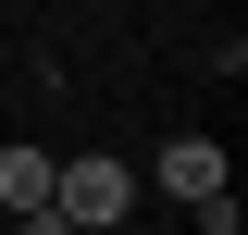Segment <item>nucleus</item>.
Instances as JSON below:
<instances>
[{
	"instance_id": "f257e3e1",
	"label": "nucleus",
	"mask_w": 248,
	"mask_h": 235,
	"mask_svg": "<svg viewBox=\"0 0 248 235\" xmlns=\"http://www.w3.org/2000/svg\"><path fill=\"white\" fill-rule=\"evenodd\" d=\"M137 210V161H50V223L62 235H112Z\"/></svg>"
},
{
	"instance_id": "f03ea898",
	"label": "nucleus",
	"mask_w": 248,
	"mask_h": 235,
	"mask_svg": "<svg viewBox=\"0 0 248 235\" xmlns=\"http://www.w3.org/2000/svg\"><path fill=\"white\" fill-rule=\"evenodd\" d=\"M161 198H186V210H211V198H236V186H223V136H161Z\"/></svg>"
},
{
	"instance_id": "7ed1b4c3",
	"label": "nucleus",
	"mask_w": 248,
	"mask_h": 235,
	"mask_svg": "<svg viewBox=\"0 0 248 235\" xmlns=\"http://www.w3.org/2000/svg\"><path fill=\"white\" fill-rule=\"evenodd\" d=\"M0 210H50V148H0Z\"/></svg>"
},
{
	"instance_id": "20e7f679",
	"label": "nucleus",
	"mask_w": 248,
	"mask_h": 235,
	"mask_svg": "<svg viewBox=\"0 0 248 235\" xmlns=\"http://www.w3.org/2000/svg\"><path fill=\"white\" fill-rule=\"evenodd\" d=\"M25 235H62V223H50V210H25Z\"/></svg>"
}]
</instances>
